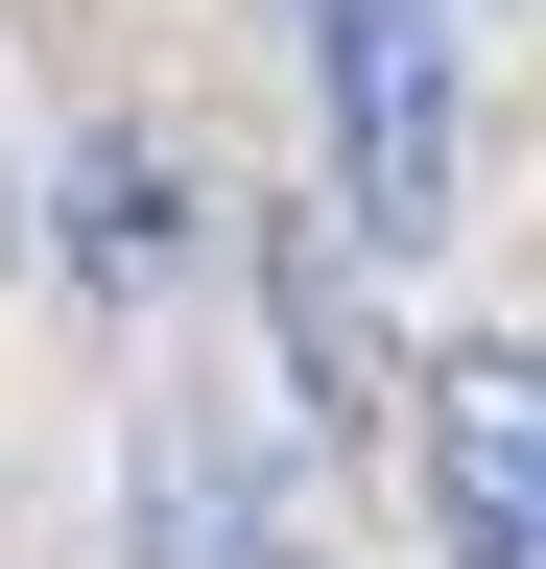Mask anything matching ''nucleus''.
Returning a JSON list of instances; mask_svg holds the SVG:
<instances>
[{"mask_svg":"<svg viewBox=\"0 0 546 569\" xmlns=\"http://www.w3.org/2000/svg\"><path fill=\"white\" fill-rule=\"evenodd\" d=\"M119 569H286L261 546V475L215 427H143V451H119Z\"/></svg>","mask_w":546,"mask_h":569,"instance_id":"obj_4","label":"nucleus"},{"mask_svg":"<svg viewBox=\"0 0 546 569\" xmlns=\"http://www.w3.org/2000/svg\"><path fill=\"white\" fill-rule=\"evenodd\" d=\"M309 119H332V190L357 238H451L475 190V71H451V0H309Z\"/></svg>","mask_w":546,"mask_h":569,"instance_id":"obj_1","label":"nucleus"},{"mask_svg":"<svg viewBox=\"0 0 546 569\" xmlns=\"http://www.w3.org/2000/svg\"><path fill=\"white\" fill-rule=\"evenodd\" d=\"M167 261H190V167H167L143 119H96V142H72V284H96V309H143Z\"/></svg>","mask_w":546,"mask_h":569,"instance_id":"obj_5","label":"nucleus"},{"mask_svg":"<svg viewBox=\"0 0 546 569\" xmlns=\"http://www.w3.org/2000/svg\"><path fill=\"white\" fill-rule=\"evenodd\" d=\"M404 427H428V498H451V569H546V356H523V332H451Z\"/></svg>","mask_w":546,"mask_h":569,"instance_id":"obj_2","label":"nucleus"},{"mask_svg":"<svg viewBox=\"0 0 546 569\" xmlns=\"http://www.w3.org/2000/svg\"><path fill=\"white\" fill-rule=\"evenodd\" d=\"M261 332H286V380L332 427H380V403H428V380H380V238H357V190H309V213H261Z\"/></svg>","mask_w":546,"mask_h":569,"instance_id":"obj_3","label":"nucleus"}]
</instances>
